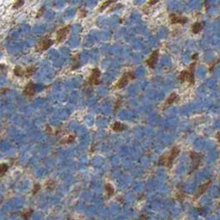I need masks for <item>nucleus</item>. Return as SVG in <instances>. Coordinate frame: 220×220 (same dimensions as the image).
<instances>
[{
  "mask_svg": "<svg viewBox=\"0 0 220 220\" xmlns=\"http://www.w3.org/2000/svg\"><path fill=\"white\" fill-rule=\"evenodd\" d=\"M180 80L181 83L188 82L190 84H194V72H193L192 69L188 70V71H183L180 74Z\"/></svg>",
  "mask_w": 220,
  "mask_h": 220,
  "instance_id": "obj_2",
  "label": "nucleus"
},
{
  "mask_svg": "<svg viewBox=\"0 0 220 220\" xmlns=\"http://www.w3.org/2000/svg\"><path fill=\"white\" fill-rule=\"evenodd\" d=\"M75 140V137L74 136H70L68 137V138H66V140L65 141V143H67V144H70V143H72Z\"/></svg>",
  "mask_w": 220,
  "mask_h": 220,
  "instance_id": "obj_24",
  "label": "nucleus"
},
{
  "mask_svg": "<svg viewBox=\"0 0 220 220\" xmlns=\"http://www.w3.org/2000/svg\"><path fill=\"white\" fill-rule=\"evenodd\" d=\"M34 71H35V67H34V66H30V67H28V68H27V70L25 71L26 77L32 76Z\"/></svg>",
  "mask_w": 220,
  "mask_h": 220,
  "instance_id": "obj_17",
  "label": "nucleus"
},
{
  "mask_svg": "<svg viewBox=\"0 0 220 220\" xmlns=\"http://www.w3.org/2000/svg\"><path fill=\"white\" fill-rule=\"evenodd\" d=\"M133 78H134V76H133V74L132 73V72H127V73L123 75L121 78L119 80V82L117 83L116 87L119 88V89L125 87L126 85L128 84V82H129L130 80H133Z\"/></svg>",
  "mask_w": 220,
  "mask_h": 220,
  "instance_id": "obj_5",
  "label": "nucleus"
},
{
  "mask_svg": "<svg viewBox=\"0 0 220 220\" xmlns=\"http://www.w3.org/2000/svg\"><path fill=\"white\" fill-rule=\"evenodd\" d=\"M189 155L192 159V168H191V170H190V173H192L199 168L202 156L200 153H197V152H194V151H191Z\"/></svg>",
  "mask_w": 220,
  "mask_h": 220,
  "instance_id": "obj_3",
  "label": "nucleus"
},
{
  "mask_svg": "<svg viewBox=\"0 0 220 220\" xmlns=\"http://www.w3.org/2000/svg\"><path fill=\"white\" fill-rule=\"evenodd\" d=\"M8 168H9L8 165L4 164V163H3V164L0 166V174H1V176H4V174L7 172Z\"/></svg>",
  "mask_w": 220,
  "mask_h": 220,
  "instance_id": "obj_18",
  "label": "nucleus"
},
{
  "mask_svg": "<svg viewBox=\"0 0 220 220\" xmlns=\"http://www.w3.org/2000/svg\"><path fill=\"white\" fill-rule=\"evenodd\" d=\"M170 23L172 24H175V23H184L187 22V18L185 17H179L175 14H172L170 15Z\"/></svg>",
  "mask_w": 220,
  "mask_h": 220,
  "instance_id": "obj_10",
  "label": "nucleus"
},
{
  "mask_svg": "<svg viewBox=\"0 0 220 220\" xmlns=\"http://www.w3.org/2000/svg\"><path fill=\"white\" fill-rule=\"evenodd\" d=\"M177 100V95L175 93H172L171 95L168 96V99L165 101V106H170L172 103H174Z\"/></svg>",
  "mask_w": 220,
  "mask_h": 220,
  "instance_id": "obj_12",
  "label": "nucleus"
},
{
  "mask_svg": "<svg viewBox=\"0 0 220 220\" xmlns=\"http://www.w3.org/2000/svg\"><path fill=\"white\" fill-rule=\"evenodd\" d=\"M47 188H53V187L55 186V183L53 181H50L49 182H47Z\"/></svg>",
  "mask_w": 220,
  "mask_h": 220,
  "instance_id": "obj_25",
  "label": "nucleus"
},
{
  "mask_svg": "<svg viewBox=\"0 0 220 220\" xmlns=\"http://www.w3.org/2000/svg\"><path fill=\"white\" fill-rule=\"evenodd\" d=\"M176 197H177V199H178V200L182 202L183 200L185 199V194H184V193H182V192H178L176 194Z\"/></svg>",
  "mask_w": 220,
  "mask_h": 220,
  "instance_id": "obj_20",
  "label": "nucleus"
},
{
  "mask_svg": "<svg viewBox=\"0 0 220 220\" xmlns=\"http://www.w3.org/2000/svg\"><path fill=\"white\" fill-rule=\"evenodd\" d=\"M202 24L200 23H194V25H193L192 27V31L194 34H199L200 32L201 31V29H202Z\"/></svg>",
  "mask_w": 220,
  "mask_h": 220,
  "instance_id": "obj_14",
  "label": "nucleus"
},
{
  "mask_svg": "<svg viewBox=\"0 0 220 220\" xmlns=\"http://www.w3.org/2000/svg\"><path fill=\"white\" fill-rule=\"evenodd\" d=\"M40 189H41V186H40V184H38V183L34 184V189H33V194H34H34H36L37 193H38V192L40 191Z\"/></svg>",
  "mask_w": 220,
  "mask_h": 220,
  "instance_id": "obj_21",
  "label": "nucleus"
},
{
  "mask_svg": "<svg viewBox=\"0 0 220 220\" xmlns=\"http://www.w3.org/2000/svg\"><path fill=\"white\" fill-rule=\"evenodd\" d=\"M32 212H33V211H32V210H30L29 211H27V212H24V213L23 214V216L24 217V219H25V220H28L29 217L31 216Z\"/></svg>",
  "mask_w": 220,
  "mask_h": 220,
  "instance_id": "obj_23",
  "label": "nucleus"
},
{
  "mask_svg": "<svg viewBox=\"0 0 220 220\" xmlns=\"http://www.w3.org/2000/svg\"><path fill=\"white\" fill-rule=\"evenodd\" d=\"M101 76V71L98 68H94L92 70V72H91V75L89 78V84H98L100 81H99V78H100Z\"/></svg>",
  "mask_w": 220,
  "mask_h": 220,
  "instance_id": "obj_6",
  "label": "nucleus"
},
{
  "mask_svg": "<svg viewBox=\"0 0 220 220\" xmlns=\"http://www.w3.org/2000/svg\"><path fill=\"white\" fill-rule=\"evenodd\" d=\"M180 153V149L178 147H173L172 150L170 151V154L168 155H164V156H162L160 157L159 161H158V163L160 165H164V166H167V167L170 168L172 166V163L173 162L175 161V157L179 155Z\"/></svg>",
  "mask_w": 220,
  "mask_h": 220,
  "instance_id": "obj_1",
  "label": "nucleus"
},
{
  "mask_svg": "<svg viewBox=\"0 0 220 220\" xmlns=\"http://www.w3.org/2000/svg\"><path fill=\"white\" fill-rule=\"evenodd\" d=\"M105 188H106L107 193H108V196H112V195L114 194V187H112V185L107 184L106 186H105Z\"/></svg>",
  "mask_w": 220,
  "mask_h": 220,
  "instance_id": "obj_16",
  "label": "nucleus"
},
{
  "mask_svg": "<svg viewBox=\"0 0 220 220\" xmlns=\"http://www.w3.org/2000/svg\"><path fill=\"white\" fill-rule=\"evenodd\" d=\"M23 3H24V0H17L13 7L16 8V9H17V8H19V7H21L23 4Z\"/></svg>",
  "mask_w": 220,
  "mask_h": 220,
  "instance_id": "obj_22",
  "label": "nucleus"
},
{
  "mask_svg": "<svg viewBox=\"0 0 220 220\" xmlns=\"http://www.w3.org/2000/svg\"><path fill=\"white\" fill-rule=\"evenodd\" d=\"M126 128H127V127L120 122H115L114 126H113V130L115 131V132H121V131L125 130Z\"/></svg>",
  "mask_w": 220,
  "mask_h": 220,
  "instance_id": "obj_13",
  "label": "nucleus"
},
{
  "mask_svg": "<svg viewBox=\"0 0 220 220\" xmlns=\"http://www.w3.org/2000/svg\"><path fill=\"white\" fill-rule=\"evenodd\" d=\"M53 41L50 39H44V40H41V41H39V43L37 44V50L38 51H45L48 49L49 47H51V46L53 45Z\"/></svg>",
  "mask_w": 220,
  "mask_h": 220,
  "instance_id": "obj_7",
  "label": "nucleus"
},
{
  "mask_svg": "<svg viewBox=\"0 0 220 220\" xmlns=\"http://www.w3.org/2000/svg\"><path fill=\"white\" fill-rule=\"evenodd\" d=\"M14 73H15L16 76H17V77H22V76H23L24 74H25V71H23L22 67L17 66V67L15 68V70H14Z\"/></svg>",
  "mask_w": 220,
  "mask_h": 220,
  "instance_id": "obj_15",
  "label": "nucleus"
},
{
  "mask_svg": "<svg viewBox=\"0 0 220 220\" xmlns=\"http://www.w3.org/2000/svg\"><path fill=\"white\" fill-rule=\"evenodd\" d=\"M216 138H217V139H218V141L219 143H220V132H218V133H217V135H216Z\"/></svg>",
  "mask_w": 220,
  "mask_h": 220,
  "instance_id": "obj_26",
  "label": "nucleus"
},
{
  "mask_svg": "<svg viewBox=\"0 0 220 220\" xmlns=\"http://www.w3.org/2000/svg\"><path fill=\"white\" fill-rule=\"evenodd\" d=\"M210 184H211V181H209L207 182H206V183L202 184L201 186H200V187H199V189H198L197 196H200V195H202L206 191V189L208 188V187Z\"/></svg>",
  "mask_w": 220,
  "mask_h": 220,
  "instance_id": "obj_11",
  "label": "nucleus"
},
{
  "mask_svg": "<svg viewBox=\"0 0 220 220\" xmlns=\"http://www.w3.org/2000/svg\"><path fill=\"white\" fill-rule=\"evenodd\" d=\"M35 93V88H34V84H33L32 82H29L28 84L26 85V87L24 88V90H23V94L25 95L26 96H33Z\"/></svg>",
  "mask_w": 220,
  "mask_h": 220,
  "instance_id": "obj_9",
  "label": "nucleus"
},
{
  "mask_svg": "<svg viewBox=\"0 0 220 220\" xmlns=\"http://www.w3.org/2000/svg\"><path fill=\"white\" fill-rule=\"evenodd\" d=\"M158 55H159V52H158V50H156L151 53V55L150 56V58L147 60L146 64L148 65V66L150 67V68H151V69L155 68L156 64H157V60H158Z\"/></svg>",
  "mask_w": 220,
  "mask_h": 220,
  "instance_id": "obj_8",
  "label": "nucleus"
},
{
  "mask_svg": "<svg viewBox=\"0 0 220 220\" xmlns=\"http://www.w3.org/2000/svg\"><path fill=\"white\" fill-rule=\"evenodd\" d=\"M70 26H65L64 28H61L60 30H58L57 34H56V41L57 42H62L66 39L70 33Z\"/></svg>",
  "mask_w": 220,
  "mask_h": 220,
  "instance_id": "obj_4",
  "label": "nucleus"
},
{
  "mask_svg": "<svg viewBox=\"0 0 220 220\" xmlns=\"http://www.w3.org/2000/svg\"><path fill=\"white\" fill-rule=\"evenodd\" d=\"M114 1H115V0H107L105 3H103V4H101V6L100 8V10H102L103 9H105V8L109 6V4H111L112 3H114Z\"/></svg>",
  "mask_w": 220,
  "mask_h": 220,
  "instance_id": "obj_19",
  "label": "nucleus"
}]
</instances>
